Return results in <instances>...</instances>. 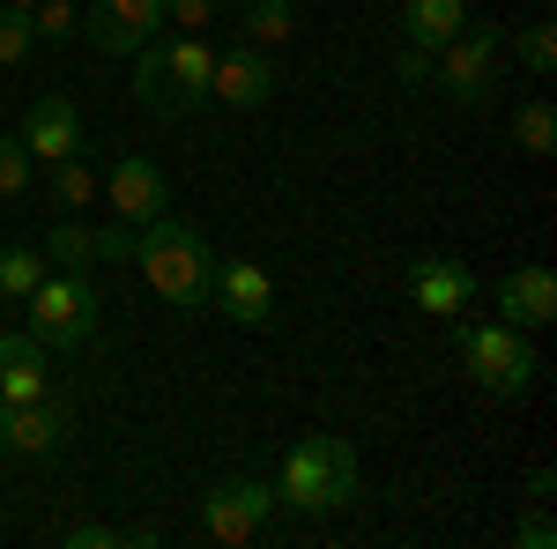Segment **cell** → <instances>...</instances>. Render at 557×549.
<instances>
[{
	"instance_id": "cell-1",
	"label": "cell",
	"mask_w": 557,
	"mask_h": 549,
	"mask_svg": "<svg viewBox=\"0 0 557 549\" xmlns=\"http://www.w3.org/2000/svg\"><path fill=\"white\" fill-rule=\"evenodd\" d=\"M134 267H141V283L164 297V304H178V312H201L215 290V253L209 238L194 230V223H178L172 209L157 215V223H141L134 230Z\"/></svg>"
},
{
	"instance_id": "cell-2",
	"label": "cell",
	"mask_w": 557,
	"mask_h": 549,
	"mask_svg": "<svg viewBox=\"0 0 557 549\" xmlns=\"http://www.w3.org/2000/svg\"><path fill=\"white\" fill-rule=\"evenodd\" d=\"M357 446L349 438H327V431H312V438H298L290 453H283V483H275V506L290 512H343L349 498H357Z\"/></svg>"
},
{
	"instance_id": "cell-3",
	"label": "cell",
	"mask_w": 557,
	"mask_h": 549,
	"mask_svg": "<svg viewBox=\"0 0 557 549\" xmlns=\"http://www.w3.org/2000/svg\"><path fill=\"white\" fill-rule=\"evenodd\" d=\"M454 349H461V364H469V379L483 394H498V401H513L535 386V349L520 327L506 320H469V312H454Z\"/></svg>"
},
{
	"instance_id": "cell-4",
	"label": "cell",
	"mask_w": 557,
	"mask_h": 549,
	"mask_svg": "<svg viewBox=\"0 0 557 549\" xmlns=\"http://www.w3.org/2000/svg\"><path fill=\"white\" fill-rule=\"evenodd\" d=\"M23 304H30V335L45 349H89L97 341V283H89V267L38 275V290L23 297Z\"/></svg>"
},
{
	"instance_id": "cell-5",
	"label": "cell",
	"mask_w": 557,
	"mask_h": 549,
	"mask_svg": "<svg viewBox=\"0 0 557 549\" xmlns=\"http://www.w3.org/2000/svg\"><path fill=\"white\" fill-rule=\"evenodd\" d=\"M498 60H506V30H491V23H461V38L438 45L431 52V83L446 89L454 104H491V89H498Z\"/></svg>"
},
{
	"instance_id": "cell-6",
	"label": "cell",
	"mask_w": 557,
	"mask_h": 549,
	"mask_svg": "<svg viewBox=\"0 0 557 549\" xmlns=\"http://www.w3.org/2000/svg\"><path fill=\"white\" fill-rule=\"evenodd\" d=\"M157 30H164V0H89L75 23V38H89L104 60H134Z\"/></svg>"
},
{
	"instance_id": "cell-7",
	"label": "cell",
	"mask_w": 557,
	"mask_h": 549,
	"mask_svg": "<svg viewBox=\"0 0 557 549\" xmlns=\"http://www.w3.org/2000/svg\"><path fill=\"white\" fill-rule=\"evenodd\" d=\"M268 512H275V483L231 475V483H215L209 506H201V535H209V542H260Z\"/></svg>"
},
{
	"instance_id": "cell-8",
	"label": "cell",
	"mask_w": 557,
	"mask_h": 549,
	"mask_svg": "<svg viewBox=\"0 0 557 549\" xmlns=\"http://www.w3.org/2000/svg\"><path fill=\"white\" fill-rule=\"evenodd\" d=\"M67 446V409L60 401H0V453L15 461H52Z\"/></svg>"
},
{
	"instance_id": "cell-9",
	"label": "cell",
	"mask_w": 557,
	"mask_h": 549,
	"mask_svg": "<svg viewBox=\"0 0 557 549\" xmlns=\"http://www.w3.org/2000/svg\"><path fill=\"white\" fill-rule=\"evenodd\" d=\"M23 149H30V164L83 157V112H75V97H60V89L30 97V112H23Z\"/></svg>"
},
{
	"instance_id": "cell-10",
	"label": "cell",
	"mask_w": 557,
	"mask_h": 549,
	"mask_svg": "<svg viewBox=\"0 0 557 549\" xmlns=\"http://www.w3.org/2000/svg\"><path fill=\"white\" fill-rule=\"evenodd\" d=\"M209 97H215V104H231V112H260V104L275 97V60H268L260 45H231V52H215Z\"/></svg>"
},
{
	"instance_id": "cell-11",
	"label": "cell",
	"mask_w": 557,
	"mask_h": 549,
	"mask_svg": "<svg viewBox=\"0 0 557 549\" xmlns=\"http://www.w3.org/2000/svg\"><path fill=\"white\" fill-rule=\"evenodd\" d=\"M104 201H112V215L120 223H157L164 215V201H172V186H164V171H157V157H120V164L104 171Z\"/></svg>"
},
{
	"instance_id": "cell-12",
	"label": "cell",
	"mask_w": 557,
	"mask_h": 549,
	"mask_svg": "<svg viewBox=\"0 0 557 549\" xmlns=\"http://www.w3.org/2000/svg\"><path fill=\"white\" fill-rule=\"evenodd\" d=\"M209 304L231 320V327H268V320H275V283L260 275L253 260H223V267H215Z\"/></svg>"
},
{
	"instance_id": "cell-13",
	"label": "cell",
	"mask_w": 557,
	"mask_h": 549,
	"mask_svg": "<svg viewBox=\"0 0 557 549\" xmlns=\"http://www.w3.org/2000/svg\"><path fill=\"white\" fill-rule=\"evenodd\" d=\"M498 320L520 327V335H543L557 320V275L543 260H528V267H513V275L498 283Z\"/></svg>"
},
{
	"instance_id": "cell-14",
	"label": "cell",
	"mask_w": 557,
	"mask_h": 549,
	"mask_svg": "<svg viewBox=\"0 0 557 549\" xmlns=\"http://www.w3.org/2000/svg\"><path fill=\"white\" fill-rule=\"evenodd\" d=\"M409 297H417V312H431V320H454V312L475 304V275L461 260H409Z\"/></svg>"
},
{
	"instance_id": "cell-15",
	"label": "cell",
	"mask_w": 557,
	"mask_h": 549,
	"mask_svg": "<svg viewBox=\"0 0 557 549\" xmlns=\"http://www.w3.org/2000/svg\"><path fill=\"white\" fill-rule=\"evenodd\" d=\"M45 394V341L30 327L0 335V401H38Z\"/></svg>"
},
{
	"instance_id": "cell-16",
	"label": "cell",
	"mask_w": 557,
	"mask_h": 549,
	"mask_svg": "<svg viewBox=\"0 0 557 549\" xmlns=\"http://www.w3.org/2000/svg\"><path fill=\"white\" fill-rule=\"evenodd\" d=\"M164 75H172V89L186 97V112H194V104H209L215 45L201 38V30H178V38H164Z\"/></svg>"
},
{
	"instance_id": "cell-17",
	"label": "cell",
	"mask_w": 557,
	"mask_h": 549,
	"mask_svg": "<svg viewBox=\"0 0 557 549\" xmlns=\"http://www.w3.org/2000/svg\"><path fill=\"white\" fill-rule=\"evenodd\" d=\"M461 23H469V8H461V0H401V45L438 52V45L461 38Z\"/></svg>"
},
{
	"instance_id": "cell-18",
	"label": "cell",
	"mask_w": 557,
	"mask_h": 549,
	"mask_svg": "<svg viewBox=\"0 0 557 549\" xmlns=\"http://www.w3.org/2000/svg\"><path fill=\"white\" fill-rule=\"evenodd\" d=\"M134 104L157 112V120H186V97H178L172 75H164V38H149L134 52Z\"/></svg>"
},
{
	"instance_id": "cell-19",
	"label": "cell",
	"mask_w": 557,
	"mask_h": 549,
	"mask_svg": "<svg viewBox=\"0 0 557 549\" xmlns=\"http://www.w3.org/2000/svg\"><path fill=\"white\" fill-rule=\"evenodd\" d=\"M238 30H246V45H260V52H283V45L298 38V15H290V0H246V8H238Z\"/></svg>"
},
{
	"instance_id": "cell-20",
	"label": "cell",
	"mask_w": 557,
	"mask_h": 549,
	"mask_svg": "<svg viewBox=\"0 0 557 549\" xmlns=\"http://www.w3.org/2000/svg\"><path fill=\"white\" fill-rule=\"evenodd\" d=\"M45 201H52L60 215H83L89 201H97V171H89L83 157H60L52 178H45Z\"/></svg>"
},
{
	"instance_id": "cell-21",
	"label": "cell",
	"mask_w": 557,
	"mask_h": 549,
	"mask_svg": "<svg viewBox=\"0 0 557 549\" xmlns=\"http://www.w3.org/2000/svg\"><path fill=\"white\" fill-rule=\"evenodd\" d=\"M513 141L528 149V157H550L557 149V112H550V97H528L513 112Z\"/></svg>"
},
{
	"instance_id": "cell-22",
	"label": "cell",
	"mask_w": 557,
	"mask_h": 549,
	"mask_svg": "<svg viewBox=\"0 0 557 549\" xmlns=\"http://www.w3.org/2000/svg\"><path fill=\"white\" fill-rule=\"evenodd\" d=\"M30 178H38V164H30L23 134H0V201H23V194H30Z\"/></svg>"
},
{
	"instance_id": "cell-23",
	"label": "cell",
	"mask_w": 557,
	"mask_h": 549,
	"mask_svg": "<svg viewBox=\"0 0 557 549\" xmlns=\"http://www.w3.org/2000/svg\"><path fill=\"white\" fill-rule=\"evenodd\" d=\"M45 275V260L30 246H0V297H30Z\"/></svg>"
},
{
	"instance_id": "cell-24",
	"label": "cell",
	"mask_w": 557,
	"mask_h": 549,
	"mask_svg": "<svg viewBox=\"0 0 557 549\" xmlns=\"http://www.w3.org/2000/svg\"><path fill=\"white\" fill-rule=\"evenodd\" d=\"M513 52H520V67H528V75H550V67H557V23H550V15H543V23H528V30L513 38Z\"/></svg>"
},
{
	"instance_id": "cell-25",
	"label": "cell",
	"mask_w": 557,
	"mask_h": 549,
	"mask_svg": "<svg viewBox=\"0 0 557 549\" xmlns=\"http://www.w3.org/2000/svg\"><path fill=\"white\" fill-rule=\"evenodd\" d=\"M75 23H83V8H75V0H38V8H30L38 45H67V38H75Z\"/></svg>"
},
{
	"instance_id": "cell-26",
	"label": "cell",
	"mask_w": 557,
	"mask_h": 549,
	"mask_svg": "<svg viewBox=\"0 0 557 549\" xmlns=\"http://www.w3.org/2000/svg\"><path fill=\"white\" fill-rule=\"evenodd\" d=\"M45 260H60V267H89V230L83 223H75V215H67V223H52V238H45Z\"/></svg>"
},
{
	"instance_id": "cell-27",
	"label": "cell",
	"mask_w": 557,
	"mask_h": 549,
	"mask_svg": "<svg viewBox=\"0 0 557 549\" xmlns=\"http://www.w3.org/2000/svg\"><path fill=\"white\" fill-rule=\"evenodd\" d=\"M30 45H38L30 15H23V8H0V67H23V60H30Z\"/></svg>"
},
{
	"instance_id": "cell-28",
	"label": "cell",
	"mask_w": 557,
	"mask_h": 549,
	"mask_svg": "<svg viewBox=\"0 0 557 549\" xmlns=\"http://www.w3.org/2000/svg\"><path fill=\"white\" fill-rule=\"evenodd\" d=\"M89 253L97 260H134V223H120V215L97 223V230H89Z\"/></svg>"
},
{
	"instance_id": "cell-29",
	"label": "cell",
	"mask_w": 557,
	"mask_h": 549,
	"mask_svg": "<svg viewBox=\"0 0 557 549\" xmlns=\"http://www.w3.org/2000/svg\"><path fill=\"white\" fill-rule=\"evenodd\" d=\"M513 542H520V549H557V520L535 506V512H528V520L513 527Z\"/></svg>"
},
{
	"instance_id": "cell-30",
	"label": "cell",
	"mask_w": 557,
	"mask_h": 549,
	"mask_svg": "<svg viewBox=\"0 0 557 549\" xmlns=\"http://www.w3.org/2000/svg\"><path fill=\"white\" fill-rule=\"evenodd\" d=\"M60 542H67V549H120V527H97V520H83V527H67Z\"/></svg>"
},
{
	"instance_id": "cell-31",
	"label": "cell",
	"mask_w": 557,
	"mask_h": 549,
	"mask_svg": "<svg viewBox=\"0 0 557 549\" xmlns=\"http://www.w3.org/2000/svg\"><path fill=\"white\" fill-rule=\"evenodd\" d=\"M215 15V0H164V23H178V30H201Z\"/></svg>"
},
{
	"instance_id": "cell-32",
	"label": "cell",
	"mask_w": 557,
	"mask_h": 549,
	"mask_svg": "<svg viewBox=\"0 0 557 549\" xmlns=\"http://www.w3.org/2000/svg\"><path fill=\"white\" fill-rule=\"evenodd\" d=\"M394 75H401V83H431V52H424V45H401Z\"/></svg>"
},
{
	"instance_id": "cell-33",
	"label": "cell",
	"mask_w": 557,
	"mask_h": 549,
	"mask_svg": "<svg viewBox=\"0 0 557 549\" xmlns=\"http://www.w3.org/2000/svg\"><path fill=\"white\" fill-rule=\"evenodd\" d=\"M550 490H557V475H550V467H535V475H528V498H535V506H550Z\"/></svg>"
},
{
	"instance_id": "cell-34",
	"label": "cell",
	"mask_w": 557,
	"mask_h": 549,
	"mask_svg": "<svg viewBox=\"0 0 557 549\" xmlns=\"http://www.w3.org/2000/svg\"><path fill=\"white\" fill-rule=\"evenodd\" d=\"M0 8H23V15H30V8H38V0H0Z\"/></svg>"
},
{
	"instance_id": "cell-35",
	"label": "cell",
	"mask_w": 557,
	"mask_h": 549,
	"mask_svg": "<svg viewBox=\"0 0 557 549\" xmlns=\"http://www.w3.org/2000/svg\"><path fill=\"white\" fill-rule=\"evenodd\" d=\"M290 8H298V0H290Z\"/></svg>"
}]
</instances>
